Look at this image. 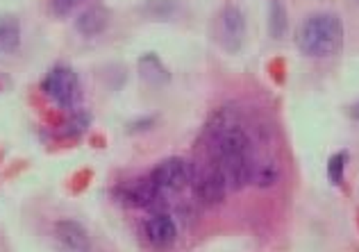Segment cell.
Listing matches in <instances>:
<instances>
[{"mask_svg": "<svg viewBox=\"0 0 359 252\" xmlns=\"http://www.w3.org/2000/svg\"><path fill=\"white\" fill-rule=\"evenodd\" d=\"M344 23L332 12H318L307 16L296 32V46L307 57H332L344 46Z\"/></svg>", "mask_w": 359, "mask_h": 252, "instance_id": "cell-1", "label": "cell"}, {"mask_svg": "<svg viewBox=\"0 0 359 252\" xmlns=\"http://www.w3.org/2000/svg\"><path fill=\"white\" fill-rule=\"evenodd\" d=\"M41 91L48 96L55 105L62 109H78V100H80V80L78 73L71 66H53L41 82Z\"/></svg>", "mask_w": 359, "mask_h": 252, "instance_id": "cell-2", "label": "cell"}, {"mask_svg": "<svg viewBox=\"0 0 359 252\" xmlns=\"http://www.w3.org/2000/svg\"><path fill=\"white\" fill-rule=\"evenodd\" d=\"M150 182L155 184V189L168 195V193H180L184 186L194 180V171L189 162L180 160V157H168V160L159 162L153 171H150Z\"/></svg>", "mask_w": 359, "mask_h": 252, "instance_id": "cell-3", "label": "cell"}, {"mask_svg": "<svg viewBox=\"0 0 359 252\" xmlns=\"http://www.w3.org/2000/svg\"><path fill=\"white\" fill-rule=\"evenodd\" d=\"M219 41L228 52H239L245 41V16L239 7L228 5L219 16Z\"/></svg>", "mask_w": 359, "mask_h": 252, "instance_id": "cell-4", "label": "cell"}, {"mask_svg": "<svg viewBox=\"0 0 359 252\" xmlns=\"http://www.w3.org/2000/svg\"><path fill=\"white\" fill-rule=\"evenodd\" d=\"M118 200H123L130 207H153L164 198L162 193L155 189V184L150 182V177H137L126 184H121L116 189Z\"/></svg>", "mask_w": 359, "mask_h": 252, "instance_id": "cell-5", "label": "cell"}, {"mask_svg": "<svg viewBox=\"0 0 359 252\" xmlns=\"http://www.w3.org/2000/svg\"><path fill=\"white\" fill-rule=\"evenodd\" d=\"M144 234L148 239V244L155 250H168L175 246L177 241V225L168 214H153L144 223Z\"/></svg>", "mask_w": 359, "mask_h": 252, "instance_id": "cell-6", "label": "cell"}, {"mask_svg": "<svg viewBox=\"0 0 359 252\" xmlns=\"http://www.w3.org/2000/svg\"><path fill=\"white\" fill-rule=\"evenodd\" d=\"M53 234L66 252H91L89 232L84 230V225L78 220L60 218L53 225Z\"/></svg>", "mask_w": 359, "mask_h": 252, "instance_id": "cell-7", "label": "cell"}, {"mask_svg": "<svg viewBox=\"0 0 359 252\" xmlns=\"http://www.w3.org/2000/svg\"><path fill=\"white\" fill-rule=\"evenodd\" d=\"M194 193L203 204H207V207L223 202V198L228 195V184H225L219 168L216 166L207 168V171H203L201 175H198L196 182H194Z\"/></svg>", "mask_w": 359, "mask_h": 252, "instance_id": "cell-8", "label": "cell"}, {"mask_svg": "<svg viewBox=\"0 0 359 252\" xmlns=\"http://www.w3.org/2000/svg\"><path fill=\"white\" fill-rule=\"evenodd\" d=\"M109 23V12L105 7L100 5H93L89 9H84V12L75 18V30L84 36H96L100 34L102 30L107 27Z\"/></svg>", "mask_w": 359, "mask_h": 252, "instance_id": "cell-9", "label": "cell"}, {"mask_svg": "<svg viewBox=\"0 0 359 252\" xmlns=\"http://www.w3.org/2000/svg\"><path fill=\"white\" fill-rule=\"evenodd\" d=\"M21 48V21L14 14H0V55H14Z\"/></svg>", "mask_w": 359, "mask_h": 252, "instance_id": "cell-10", "label": "cell"}, {"mask_svg": "<svg viewBox=\"0 0 359 252\" xmlns=\"http://www.w3.org/2000/svg\"><path fill=\"white\" fill-rule=\"evenodd\" d=\"M139 71H141V78H144L146 82H150V84H155V87H157V84L168 82L166 66L159 62V57L153 52H148V55H144V57L139 59Z\"/></svg>", "mask_w": 359, "mask_h": 252, "instance_id": "cell-11", "label": "cell"}, {"mask_svg": "<svg viewBox=\"0 0 359 252\" xmlns=\"http://www.w3.org/2000/svg\"><path fill=\"white\" fill-rule=\"evenodd\" d=\"M278 180H280V171H278V166L273 162H264V164L255 166L252 182H257L262 189H269V186H273Z\"/></svg>", "mask_w": 359, "mask_h": 252, "instance_id": "cell-12", "label": "cell"}, {"mask_svg": "<svg viewBox=\"0 0 359 252\" xmlns=\"http://www.w3.org/2000/svg\"><path fill=\"white\" fill-rule=\"evenodd\" d=\"M89 123H91V116L87 114V111H84V109H73L71 118L64 123V134L78 136V134H82L84 130L89 127Z\"/></svg>", "mask_w": 359, "mask_h": 252, "instance_id": "cell-13", "label": "cell"}, {"mask_svg": "<svg viewBox=\"0 0 359 252\" xmlns=\"http://www.w3.org/2000/svg\"><path fill=\"white\" fill-rule=\"evenodd\" d=\"M346 162H348V153H337L330 157L325 171H327V177L332 184H341L344 173H346Z\"/></svg>", "mask_w": 359, "mask_h": 252, "instance_id": "cell-14", "label": "cell"}, {"mask_svg": "<svg viewBox=\"0 0 359 252\" xmlns=\"http://www.w3.org/2000/svg\"><path fill=\"white\" fill-rule=\"evenodd\" d=\"M285 25H287V21H285V7H282L276 0V3L271 5V32L276 34V36H282V34H285Z\"/></svg>", "mask_w": 359, "mask_h": 252, "instance_id": "cell-15", "label": "cell"}, {"mask_svg": "<svg viewBox=\"0 0 359 252\" xmlns=\"http://www.w3.org/2000/svg\"><path fill=\"white\" fill-rule=\"evenodd\" d=\"M78 3L80 0H50V9L55 16H69Z\"/></svg>", "mask_w": 359, "mask_h": 252, "instance_id": "cell-16", "label": "cell"}, {"mask_svg": "<svg viewBox=\"0 0 359 252\" xmlns=\"http://www.w3.org/2000/svg\"><path fill=\"white\" fill-rule=\"evenodd\" d=\"M351 114H353V118H357V120H359V102H357V105L353 107V111H351Z\"/></svg>", "mask_w": 359, "mask_h": 252, "instance_id": "cell-17", "label": "cell"}]
</instances>
